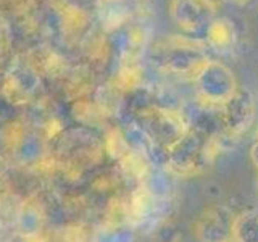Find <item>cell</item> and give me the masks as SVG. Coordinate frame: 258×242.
<instances>
[{"instance_id":"1","label":"cell","mask_w":258,"mask_h":242,"mask_svg":"<svg viewBox=\"0 0 258 242\" xmlns=\"http://www.w3.org/2000/svg\"><path fill=\"white\" fill-rule=\"evenodd\" d=\"M218 134L212 136L196 128H189L185 134L166 149L165 168L171 176L194 177L207 173L220 153Z\"/></svg>"},{"instance_id":"2","label":"cell","mask_w":258,"mask_h":242,"mask_svg":"<svg viewBox=\"0 0 258 242\" xmlns=\"http://www.w3.org/2000/svg\"><path fill=\"white\" fill-rule=\"evenodd\" d=\"M197 100L207 107L220 108L239 89L234 71L220 60L208 58L192 78Z\"/></svg>"},{"instance_id":"3","label":"cell","mask_w":258,"mask_h":242,"mask_svg":"<svg viewBox=\"0 0 258 242\" xmlns=\"http://www.w3.org/2000/svg\"><path fill=\"white\" fill-rule=\"evenodd\" d=\"M216 8L208 0H169L168 13L182 36L205 42L210 28L218 18Z\"/></svg>"},{"instance_id":"4","label":"cell","mask_w":258,"mask_h":242,"mask_svg":"<svg viewBox=\"0 0 258 242\" xmlns=\"http://www.w3.org/2000/svg\"><path fill=\"white\" fill-rule=\"evenodd\" d=\"M207 47L208 45L200 40L177 36L160 47V65L174 75L194 78L199 68L208 60Z\"/></svg>"},{"instance_id":"5","label":"cell","mask_w":258,"mask_h":242,"mask_svg":"<svg viewBox=\"0 0 258 242\" xmlns=\"http://www.w3.org/2000/svg\"><path fill=\"white\" fill-rule=\"evenodd\" d=\"M236 213L229 207L216 204L204 208L192 224L197 242H229L232 240V224Z\"/></svg>"},{"instance_id":"6","label":"cell","mask_w":258,"mask_h":242,"mask_svg":"<svg viewBox=\"0 0 258 242\" xmlns=\"http://www.w3.org/2000/svg\"><path fill=\"white\" fill-rule=\"evenodd\" d=\"M218 111H220V123L224 131L229 136H240L255 121L256 116L255 97L250 89L239 86L236 94L223 107L218 108Z\"/></svg>"},{"instance_id":"7","label":"cell","mask_w":258,"mask_h":242,"mask_svg":"<svg viewBox=\"0 0 258 242\" xmlns=\"http://www.w3.org/2000/svg\"><path fill=\"white\" fill-rule=\"evenodd\" d=\"M187 129L189 125L182 111L179 113L171 108H157L149 116L147 134L158 147L165 150L177 139H181Z\"/></svg>"},{"instance_id":"8","label":"cell","mask_w":258,"mask_h":242,"mask_svg":"<svg viewBox=\"0 0 258 242\" xmlns=\"http://www.w3.org/2000/svg\"><path fill=\"white\" fill-rule=\"evenodd\" d=\"M42 226H44V216L36 204H31V202L26 204V202H24V204L20 205L15 228L23 237H26V239L36 237L37 234L42 231Z\"/></svg>"},{"instance_id":"9","label":"cell","mask_w":258,"mask_h":242,"mask_svg":"<svg viewBox=\"0 0 258 242\" xmlns=\"http://www.w3.org/2000/svg\"><path fill=\"white\" fill-rule=\"evenodd\" d=\"M232 240L258 242V208H248L236 215L232 224Z\"/></svg>"},{"instance_id":"10","label":"cell","mask_w":258,"mask_h":242,"mask_svg":"<svg viewBox=\"0 0 258 242\" xmlns=\"http://www.w3.org/2000/svg\"><path fill=\"white\" fill-rule=\"evenodd\" d=\"M207 45L218 48V50H226V48L232 47L234 44V26L229 20L226 18H218L210 28L207 34Z\"/></svg>"},{"instance_id":"11","label":"cell","mask_w":258,"mask_h":242,"mask_svg":"<svg viewBox=\"0 0 258 242\" xmlns=\"http://www.w3.org/2000/svg\"><path fill=\"white\" fill-rule=\"evenodd\" d=\"M92 242H136L133 224H111L95 232Z\"/></svg>"},{"instance_id":"12","label":"cell","mask_w":258,"mask_h":242,"mask_svg":"<svg viewBox=\"0 0 258 242\" xmlns=\"http://www.w3.org/2000/svg\"><path fill=\"white\" fill-rule=\"evenodd\" d=\"M18 153V157L26 163V161H34L40 157V145H37L34 141H24L21 144V147H20V152H16Z\"/></svg>"},{"instance_id":"13","label":"cell","mask_w":258,"mask_h":242,"mask_svg":"<svg viewBox=\"0 0 258 242\" xmlns=\"http://www.w3.org/2000/svg\"><path fill=\"white\" fill-rule=\"evenodd\" d=\"M250 160H252V165L258 169V137H255V142L250 147Z\"/></svg>"},{"instance_id":"14","label":"cell","mask_w":258,"mask_h":242,"mask_svg":"<svg viewBox=\"0 0 258 242\" xmlns=\"http://www.w3.org/2000/svg\"><path fill=\"white\" fill-rule=\"evenodd\" d=\"M208 2H210V4H213L215 7H218V5H220V4L223 2V0H208Z\"/></svg>"},{"instance_id":"15","label":"cell","mask_w":258,"mask_h":242,"mask_svg":"<svg viewBox=\"0 0 258 242\" xmlns=\"http://www.w3.org/2000/svg\"><path fill=\"white\" fill-rule=\"evenodd\" d=\"M255 137H258V129H256V136H255Z\"/></svg>"},{"instance_id":"16","label":"cell","mask_w":258,"mask_h":242,"mask_svg":"<svg viewBox=\"0 0 258 242\" xmlns=\"http://www.w3.org/2000/svg\"><path fill=\"white\" fill-rule=\"evenodd\" d=\"M229 242H236V240H229Z\"/></svg>"}]
</instances>
